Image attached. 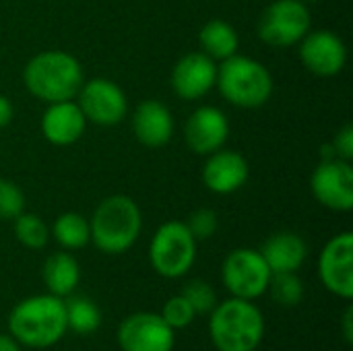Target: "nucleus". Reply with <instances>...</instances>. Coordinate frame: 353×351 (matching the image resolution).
Returning <instances> with one entry per match:
<instances>
[{
    "label": "nucleus",
    "mask_w": 353,
    "mask_h": 351,
    "mask_svg": "<svg viewBox=\"0 0 353 351\" xmlns=\"http://www.w3.org/2000/svg\"><path fill=\"white\" fill-rule=\"evenodd\" d=\"M41 275H43L48 294L58 296V298H68L72 296V292L77 290L81 281V267L70 252L60 250L46 259Z\"/></svg>",
    "instance_id": "obj_20"
},
{
    "label": "nucleus",
    "mask_w": 353,
    "mask_h": 351,
    "mask_svg": "<svg viewBox=\"0 0 353 351\" xmlns=\"http://www.w3.org/2000/svg\"><path fill=\"white\" fill-rule=\"evenodd\" d=\"M250 176V166L246 157L232 149H219L207 155L203 166V184L215 194H232L240 190Z\"/></svg>",
    "instance_id": "obj_16"
},
{
    "label": "nucleus",
    "mask_w": 353,
    "mask_h": 351,
    "mask_svg": "<svg viewBox=\"0 0 353 351\" xmlns=\"http://www.w3.org/2000/svg\"><path fill=\"white\" fill-rule=\"evenodd\" d=\"M199 46L201 52H205L213 60H228L234 54H238L240 37L234 25H230L223 19H211L207 21L199 31Z\"/></svg>",
    "instance_id": "obj_21"
},
{
    "label": "nucleus",
    "mask_w": 353,
    "mask_h": 351,
    "mask_svg": "<svg viewBox=\"0 0 353 351\" xmlns=\"http://www.w3.org/2000/svg\"><path fill=\"white\" fill-rule=\"evenodd\" d=\"M271 269L261 250L238 248L232 250L221 265V281L232 298L256 300L269 292Z\"/></svg>",
    "instance_id": "obj_7"
},
{
    "label": "nucleus",
    "mask_w": 353,
    "mask_h": 351,
    "mask_svg": "<svg viewBox=\"0 0 353 351\" xmlns=\"http://www.w3.org/2000/svg\"><path fill=\"white\" fill-rule=\"evenodd\" d=\"M269 290L277 304L292 308L304 300V283L296 273H273Z\"/></svg>",
    "instance_id": "obj_25"
},
{
    "label": "nucleus",
    "mask_w": 353,
    "mask_h": 351,
    "mask_svg": "<svg viewBox=\"0 0 353 351\" xmlns=\"http://www.w3.org/2000/svg\"><path fill=\"white\" fill-rule=\"evenodd\" d=\"M122 351H172L176 331L155 312H137L124 319L116 333Z\"/></svg>",
    "instance_id": "obj_11"
},
{
    "label": "nucleus",
    "mask_w": 353,
    "mask_h": 351,
    "mask_svg": "<svg viewBox=\"0 0 353 351\" xmlns=\"http://www.w3.org/2000/svg\"><path fill=\"white\" fill-rule=\"evenodd\" d=\"M132 132L145 147L157 149L168 145L174 134V116L170 108L157 99H145L132 114Z\"/></svg>",
    "instance_id": "obj_18"
},
{
    "label": "nucleus",
    "mask_w": 353,
    "mask_h": 351,
    "mask_svg": "<svg viewBox=\"0 0 353 351\" xmlns=\"http://www.w3.org/2000/svg\"><path fill=\"white\" fill-rule=\"evenodd\" d=\"M319 277L323 285L341 300H353V234L333 236L319 259Z\"/></svg>",
    "instance_id": "obj_12"
},
{
    "label": "nucleus",
    "mask_w": 353,
    "mask_h": 351,
    "mask_svg": "<svg viewBox=\"0 0 353 351\" xmlns=\"http://www.w3.org/2000/svg\"><path fill=\"white\" fill-rule=\"evenodd\" d=\"M77 103L87 122L97 126H116L128 112V99L122 87L103 77L83 81L77 93Z\"/></svg>",
    "instance_id": "obj_9"
},
{
    "label": "nucleus",
    "mask_w": 353,
    "mask_h": 351,
    "mask_svg": "<svg viewBox=\"0 0 353 351\" xmlns=\"http://www.w3.org/2000/svg\"><path fill=\"white\" fill-rule=\"evenodd\" d=\"M161 319H163L174 331H180V329H186L188 325H192V321L196 319V314H194L192 306L186 302V298L180 294V296L170 298V300L163 304Z\"/></svg>",
    "instance_id": "obj_27"
},
{
    "label": "nucleus",
    "mask_w": 353,
    "mask_h": 351,
    "mask_svg": "<svg viewBox=\"0 0 353 351\" xmlns=\"http://www.w3.org/2000/svg\"><path fill=\"white\" fill-rule=\"evenodd\" d=\"M302 2H319V0H302Z\"/></svg>",
    "instance_id": "obj_34"
},
{
    "label": "nucleus",
    "mask_w": 353,
    "mask_h": 351,
    "mask_svg": "<svg viewBox=\"0 0 353 351\" xmlns=\"http://www.w3.org/2000/svg\"><path fill=\"white\" fill-rule=\"evenodd\" d=\"M215 87L236 108L242 110H256L263 108L273 95V74L271 70L242 54H234L232 58L223 60L217 66V83Z\"/></svg>",
    "instance_id": "obj_5"
},
{
    "label": "nucleus",
    "mask_w": 353,
    "mask_h": 351,
    "mask_svg": "<svg viewBox=\"0 0 353 351\" xmlns=\"http://www.w3.org/2000/svg\"><path fill=\"white\" fill-rule=\"evenodd\" d=\"M312 197L327 209L347 213L353 209L352 161L323 159L310 176Z\"/></svg>",
    "instance_id": "obj_10"
},
{
    "label": "nucleus",
    "mask_w": 353,
    "mask_h": 351,
    "mask_svg": "<svg viewBox=\"0 0 353 351\" xmlns=\"http://www.w3.org/2000/svg\"><path fill=\"white\" fill-rule=\"evenodd\" d=\"M50 236L64 248V250H81L91 242V228L89 219L81 213L68 211L56 217Z\"/></svg>",
    "instance_id": "obj_22"
},
{
    "label": "nucleus",
    "mask_w": 353,
    "mask_h": 351,
    "mask_svg": "<svg viewBox=\"0 0 353 351\" xmlns=\"http://www.w3.org/2000/svg\"><path fill=\"white\" fill-rule=\"evenodd\" d=\"M0 351H23V348L10 335H2L0 333Z\"/></svg>",
    "instance_id": "obj_33"
},
{
    "label": "nucleus",
    "mask_w": 353,
    "mask_h": 351,
    "mask_svg": "<svg viewBox=\"0 0 353 351\" xmlns=\"http://www.w3.org/2000/svg\"><path fill=\"white\" fill-rule=\"evenodd\" d=\"M68 331L64 298L52 294L29 296L8 314V335L29 350H48Z\"/></svg>",
    "instance_id": "obj_1"
},
{
    "label": "nucleus",
    "mask_w": 353,
    "mask_h": 351,
    "mask_svg": "<svg viewBox=\"0 0 353 351\" xmlns=\"http://www.w3.org/2000/svg\"><path fill=\"white\" fill-rule=\"evenodd\" d=\"M261 254L271 273H298L308 257V246L296 232H277L265 240Z\"/></svg>",
    "instance_id": "obj_19"
},
{
    "label": "nucleus",
    "mask_w": 353,
    "mask_h": 351,
    "mask_svg": "<svg viewBox=\"0 0 353 351\" xmlns=\"http://www.w3.org/2000/svg\"><path fill=\"white\" fill-rule=\"evenodd\" d=\"M230 137L228 116L215 106L196 108L184 124V141L196 155H211L219 151Z\"/></svg>",
    "instance_id": "obj_15"
},
{
    "label": "nucleus",
    "mask_w": 353,
    "mask_h": 351,
    "mask_svg": "<svg viewBox=\"0 0 353 351\" xmlns=\"http://www.w3.org/2000/svg\"><path fill=\"white\" fill-rule=\"evenodd\" d=\"M196 261V240L184 221H165L149 244V263L163 279L184 277Z\"/></svg>",
    "instance_id": "obj_6"
},
{
    "label": "nucleus",
    "mask_w": 353,
    "mask_h": 351,
    "mask_svg": "<svg viewBox=\"0 0 353 351\" xmlns=\"http://www.w3.org/2000/svg\"><path fill=\"white\" fill-rule=\"evenodd\" d=\"M217 83V62L205 52L184 54L172 68V89L180 99L205 97Z\"/></svg>",
    "instance_id": "obj_14"
},
{
    "label": "nucleus",
    "mask_w": 353,
    "mask_h": 351,
    "mask_svg": "<svg viewBox=\"0 0 353 351\" xmlns=\"http://www.w3.org/2000/svg\"><path fill=\"white\" fill-rule=\"evenodd\" d=\"M87 128V118L81 112L79 103L68 101H56L48 103L43 116H41V134L48 143L56 147H68L74 145Z\"/></svg>",
    "instance_id": "obj_17"
},
{
    "label": "nucleus",
    "mask_w": 353,
    "mask_h": 351,
    "mask_svg": "<svg viewBox=\"0 0 353 351\" xmlns=\"http://www.w3.org/2000/svg\"><path fill=\"white\" fill-rule=\"evenodd\" d=\"M89 228L91 242L99 252L124 254L141 236L143 213L134 199L126 194H112L95 207Z\"/></svg>",
    "instance_id": "obj_3"
},
{
    "label": "nucleus",
    "mask_w": 353,
    "mask_h": 351,
    "mask_svg": "<svg viewBox=\"0 0 353 351\" xmlns=\"http://www.w3.org/2000/svg\"><path fill=\"white\" fill-rule=\"evenodd\" d=\"M209 335L217 351H254L265 337V317L252 300L230 298L211 310Z\"/></svg>",
    "instance_id": "obj_4"
},
{
    "label": "nucleus",
    "mask_w": 353,
    "mask_h": 351,
    "mask_svg": "<svg viewBox=\"0 0 353 351\" xmlns=\"http://www.w3.org/2000/svg\"><path fill=\"white\" fill-rule=\"evenodd\" d=\"M85 72L81 62L64 50H48L35 54L23 68L27 91L46 103L74 99Z\"/></svg>",
    "instance_id": "obj_2"
},
{
    "label": "nucleus",
    "mask_w": 353,
    "mask_h": 351,
    "mask_svg": "<svg viewBox=\"0 0 353 351\" xmlns=\"http://www.w3.org/2000/svg\"><path fill=\"white\" fill-rule=\"evenodd\" d=\"M343 339L345 343H352L353 341V308L347 306L345 314H343Z\"/></svg>",
    "instance_id": "obj_32"
},
{
    "label": "nucleus",
    "mask_w": 353,
    "mask_h": 351,
    "mask_svg": "<svg viewBox=\"0 0 353 351\" xmlns=\"http://www.w3.org/2000/svg\"><path fill=\"white\" fill-rule=\"evenodd\" d=\"M14 118V108H12V101L0 93V128L8 126Z\"/></svg>",
    "instance_id": "obj_31"
},
{
    "label": "nucleus",
    "mask_w": 353,
    "mask_h": 351,
    "mask_svg": "<svg viewBox=\"0 0 353 351\" xmlns=\"http://www.w3.org/2000/svg\"><path fill=\"white\" fill-rule=\"evenodd\" d=\"M256 31L273 48L296 46L310 31V10L302 0H275L263 10Z\"/></svg>",
    "instance_id": "obj_8"
},
{
    "label": "nucleus",
    "mask_w": 353,
    "mask_h": 351,
    "mask_svg": "<svg viewBox=\"0 0 353 351\" xmlns=\"http://www.w3.org/2000/svg\"><path fill=\"white\" fill-rule=\"evenodd\" d=\"M182 296L186 298V302L192 306L194 314H211V310L217 306V292L213 290L211 283L201 281V279H192L182 288Z\"/></svg>",
    "instance_id": "obj_26"
},
{
    "label": "nucleus",
    "mask_w": 353,
    "mask_h": 351,
    "mask_svg": "<svg viewBox=\"0 0 353 351\" xmlns=\"http://www.w3.org/2000/svg\"><path fill=\"white\" fill-rule=\"evenodd\" d=\"M184 223L188 225L190 234H192L194 240L199 242V240H209V238L217 232V228H219V217H217V213H215L213 209L203 207V209H196V211L188 217V221H184Z\"/></svg>",
    "instance_id": "obj_29"
},
{
    "label": "nucleus",
    "mask_w": 353,
    "mask_h": 351,
    "mask_svg": "<svg viewBox=\"0 0 353 351\" xmlns=\"http://www.w3.org/2000/svg\"><path fill=\"white\" fill-rule=\"evenodd\" d=\"M25 211L23 190L6 178H0V219H14Z\"/></svg>",
    "instance_id": "obj_28"
},
{
    "label": "nucleus",
    "mask_w": 353,
    "mask_h": 351,
    "mask_svg": "<svg viewBox=\"0 0 353 351\" xmlns=\"http://www.w3.org/2000/svg\"><path fill=\"white\" fill-rule=\"evenodd\" d=\"M331 147L335 151V157L337 159H343V161H352L353 159V126L352 124H345L343 128L337 130L335 139L331 141Z\"/></svg>",
    "instance_id": "obj_30"
},
{
    "label": "nucleus",
    "mask_w": 353,
    "mask_h": 351,
    "mask_svg": "<svg viewBox=\"0 0 353 351\" xmlns=\"http://www.w3.org/2000/svg\"><path fill=\"white\" fill-rule=\"evenodd\" d=\"M298 54L304 68L323 79L339 74L347 64V48L343 39L329 29L308 31L300 41Z\"/></svg>",
    "instance_id": "obj_13"
},
{
    "label": "nucleus",
    "mask_w": 353,
    "mask_h": 351,
    "mask_svg": "<svg viewBox=\"0 0 353 351\" xmlns=\"http://www.w3.org/2000/svg\"><path fill=\"white\" fill-rule=\"evenodd\" d=\"M64 304H66V323L70 331H74L77 335H91L99 329L101 310L93 300L81 298V296H74V298L68 296Z\"/></svg>",
    "instance_id": "obj_23"
},
{
    "label": "nucleus",
    "mask_w": 353,
    "mask_h": 351,
    "mask_svg": "<svg viewBox=\"0 0 353 351\" xmlns=\"http://www.w3.org/2000/svg\"><path fill=\"white\" fill-rule=\"evenodd\" d=\"M12 221H14V238L19 244H23L29 250L46 248V244L50 240V228L46 225V221L39 215L23 211Z\"/></svg>",
    "instance_id": "obj_24"
}]
</instances>
